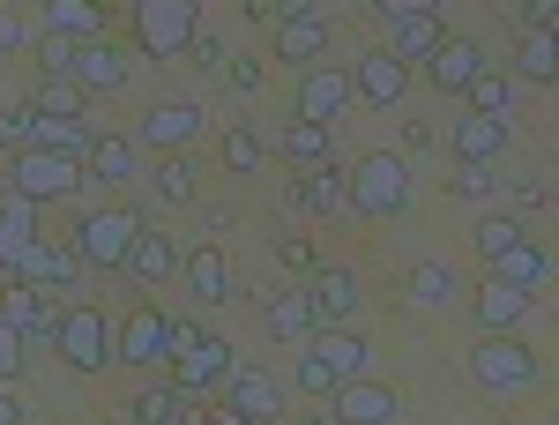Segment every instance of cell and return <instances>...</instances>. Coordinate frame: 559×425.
Instances as JSON below:
<instances>
[{"instance_id":"44dd1931","label":"cell","mask_w":559,"mask_h":425,"mask_svg":"<svg viewBox=\"0 0 559 425\" xmlns=\"http://www.w3.org/2000/svg\"><path fill=\"white\" fill-rule=\"evenodd\" d=\"M530 306H537L530 292L500 284V276H485V292H477V337H515L522 321H530Z\"/></svg>"},{"instance_id":"f907efd6","label":"cell","mask_w":559,"mask_h":425,"mask_svg":"<svg viewBox=\"0 0 559 425\" xmlns=\"http://www.w3.org/2000/svg\"><path fill=\"white\" fill-rule=\"evenodd\" d=\"M292 425H329V418H292Z\"/></svg>"},{"instance_id":"bcb514c9","label":"cell","mask_w":559,"mask_h":425,"mask_svg":"<svg viewBox=\"0 0 559 425\" xmlns=\"http://www.w3.org/2000/svg\"><path fill=\"white\" fill-rule=\"evenodd\" d=\"M194 60H202V75H231V45L224 38H194Z\"/></svg>"},{"instance_id":"9c48e42d","label":"cell","mask_w":559,"mask_h":425,"mask_svg":"<svg viewBox=\"0 0 559 425\" xmlns=\"http://www.w3.org/2000/svg\"><path fill=\"white\" fill-rule=\"evenodd\" d=\"M231 374H239L231 343H224V337H202V329H187V321H179V358H173V381L187 388V396H210V388H224Z\"/></svg>"},{"instance_id":"d6a6232c","label":"cell","mask_w":559,"mask_h":425,"mask_svg":"<svg viewBox=\"0 0 559 425\" xmlns=\"http://www.w3.org/2000/svg\"><path fill=\"white\" fill-rule=\"evenodd\" d=\"M403 292H411V306H426V314H440V306H455V269H448V261H418Z\"/></svg>"},{"instance_id":"6da1fadb","label":"cell","mask_w":559,"mask_h":425,"mask_svg":"<svg viewBox=\"0 0 559 425\" xmlns=\"http://www.w3.org/2000/svg\"><path fill=\"white\" fill-rule=\"evenodd\" d=\"M142 210H83L68 224V255L83 269H128V247L142 239Z\"/></svg>"},{"instance_id":"277c9868","label":"cell","mask_w":559,"mask_h":425,"mask_svg":"<svg viewBox=\"0 0 559 425\" xmlns=\"http://www.w3.org/2000/svg\"><path fill=\"white\" fill-rule=\"evenodd\" d=\"M202 38V8L194 0H134V45L150 60H187Z\"/></svg>"},{"instance_id":"b9f144b4","label":"cell","mask_w":559,"mask_h":425,"mask_svg":"<svg viewBox=\"0 0 559 425\" xmlns=\"http://www.w3.org/2000/svg\"><path fill=\"white\" fill-rule=\"evenodd\" d=\"M299 388H306V396H321V403H329V396L344 388V381H336V374H329V358H321L313 343H306V351H299Z\"/></svg>"},{"instance_id":"7bdbcfd3","label":"cell","mask_w":559,"mask_h":425,"mask_svg":"<svg viewBox=\"0 0 559 425\" xmlns=\"http://www.w3.org/2000/svg\"><path fill=\"white\" fill-rule=\"evenodd\" d=\"M0 150H31V105H0Z\"/></svg>"},{"instance_id":"f6af8a7d","label":"cell","mask_w":559,"mask_h":425,"mask_svg":"<svg viewBox=\"0 0 559 425\" xmlns=\"http://www.w3.org/2000/svg\"><path fill=\"white\" fill-rule=\"evenodd\" d=\"M23 45H38V31H31L15 8H0V60H8V52H23Z\"/></svg>"},{"instance_id":"7a4b0ae2","label":"cell","mask_w":559,"mask_h":425,"mask_svg":"<svg viewBox=\"0 0 559 425\" xmlns=\"http://www.w3.org/2000/svg\"><path fill=\"white\" fill-rule=\"evenodd\" d=\"M471 381L485 396H530V388H545V358L522 337H477L471 343Z\"/></svg>"},{"instance_id":"5b68a950","label":"cell","mask_w":559,"mask_h":425,"mask_svg":"<svg viewBox=\"0 0 559 425\" xmlns=\"http://www.w3.org/2000/svg\"><path fill=\"white\" fill-rule=\"evenodd\" d=\"M52 351H60L75 374H112V366H120V321H105L97 306H68Z\"/></svg>"},{"instance_id":"83f0119b","label":"cell","mask_w":559,"mask_h":425,"mask_svg":"<svg viewBox=\"0 0 559 425\" xmlns=\"http://www.w3.org/2000/svg\"><path fill=\"white\" fill-rule=\"evenodd\" d=\"M515 75H522V83H559V31L522 23V38H515Z\"/></svg>"},{"instance_id":"7dc6e473","label":"cell","mask_w":559,"mask_h":425,"mask_svg":"<svg viewBox=\"0 0 559 425\" xmlns=\"http://www.w3.org/2000/svg\"><path fill=\"white\" fill-rule=\"evenodd\" d=\"M231 90H239V97H254V90H261V68H254V60H231Z\"/></svg>"},{"instance_id":"52a82bcc","label":"cell","mask_w":559,"mask_h":425,"mask_svg":"<svg viewBox=\"0 0 559 425\" xmlns=\"http://www.w3.org/2000/svg\"><path fill=\"white\" fill-rule=\"evenodd\" d=\"M381 23H388V52L403 68H426L432 52L448 45V23H440V8H426V0H388Z\"/></svg>"},{"instance_id":"2e32d148","label":"cell","mask_w":559,"mask_h":425,"mask_svg":"<svg viewBox=\"0 0 559 425\" xmlns=\"http://www.w3.org/2000/svg\"><path fill=\"white\" fill-rule=\"evenodd\" d=\"M321 45H329V15H321L313 0H299V15L276 23V45H269V52H276L284 68H321Z\"/></svg>"},{"instance_id":"d4e9b609","label":"cell","mask_w":559,"mask_h":425,"mask_svg":"<svg viewBox=\"0 0 559 425\" xmlns=\"http://www.w3.org/2000/svg\"><path fill=\"white\" fill-rule=\"evenodd\" d=\"M194 418V396L179 381H157V388H134L128 396V425H187Z\"/></svg>"},{"instance_id":"7402d4cb","label":"cell","mask_w":559,"mask_h":425,"mask_svg":"<svg viewBox=\"0 0 559 425\" xmlns=\"http://www.w3.org/2000/svg\"><path fill=\"white\" fill-rule=\"evenodd\" d=\"M179 261H187V255L173 247V232H165V224H142V239L128 247V276H134V284H173Z\"/></svg>"},{"instance_id":"8fae6325","label":"cell","mask_w":559,"mask_h":425,"mask_svg":"<svg viewBox=\"0 0 559 425\" xmlns=\"http://www.w3.org/2000/svg\"><path fill=\"white\" fill-rule=\"evenodd\" d=\"M8 194H23V202H68V194H83V165H75V157L23 150V157L8 165Z\"/></svg>"},{"instance_id":"8d00e7d4","label":"cell","mask_w":559,"mask_h":425,"mask_svg":"<svg viewBox=\"0 0 559 425\" xmlns=\"http://www.w3.org/2000/svg\"><path fill=\"white\" fill-rule=\"evenodd\" d=\"M31 113H45V120H83V113H90V97H83L75 83H38Z\"/></svg>"},{"instance_id":"c3c4849f","label":"cell","mask_w":559,"mask_h":425,"mask_svg":"<svg viewBox=\"0 0 559 425\" xmlns=\"http://www.w3.org/2000/svg\"><path fill=\"white\" fill-rule=\"evenodd\" d=\"M210 425H254V418H239L231 403H210Z\"/></svg>"},{"instance_id":"ee69618b","label":"cell","mask_w":559,"mask_h":425,"mask_svg":"<svg viewBox=\"0 0 559 425\" xmlns=\"http://www.w3.org/2000/svg\"><path fill=\"white\" fill-rule=\"evenodd\" d=\"M23 366H31V343L0 321V381H23Z\"/></svg>"},{"instance_id":"603a6c76","label":"cell","mask_w":559,"mask_h":425,"mask_svg":"<svg viewBox=\"0 0 559 425\" xmlns=\"http://www.w3.org/2000/svg\"><path fill=\"white\" fill-rule=\"evenodd\" d=\"M313 351H321V358H329V374H336V381H373V343L358 337V329H321V337H313Z\"/></svg>"},{"instance_id":"7c38bea8","label":"cell","mask_w":559,"mask_h":425,"mask_svg":"<svg viewBox=\"0 0 559 425\" xmlns=\"http://www.w3.org/2000/svg\"><path fill=\"white\" fill-rule=\"evenodd\" d=\"M350 90H358L366 113H403V97H411V68H403L388 45H373V52L350 60Z\"/></svg>"},{"instance_id":"db71d44e","label":"cell","mask_w":559,"mask_h":425,"mask_svg":"<svg viewBox=\"0 0 559 425\" xmlns=\"http://www.w3.org/2000/svg\"><path fill=\"white\" fill-rule=\"evenodd\" d=\"M552 216H559V210H552Z\"/></svg>"},{"instance_id":"cb8c5ba5","label":"cell","mask_w":559,"mask_h":425,"mask_svg":"<svg viewBox=\"0 0 559 425\" xmlns=\"http://www.w3.org/2000/svg\"><path fill=\"white\" fill-rule=\"evenodd\" d=\"M134 172H142L134 134H97V150H90V165H83V187H128Z\"/></svg>"},{"instance_id":"4dcf8cb0","label":"cell","mask_w":559,"mask_h":425,"mask_svg":"<svg viewBox=\"0 0 559 425\" xmlns=\"http://www.w3.org/2000/svg\"><path fill=\"white\" fill-rule=\"evenodd\" d=\"M45 38L90 45V38H105V15H97V8H83V0H52V8H45Z\"/></svg>"},{"instance_id":"30bf717a","label":"cell","mask_w":559,"mask_h":425,"mask_svg":"<svg viewBox=\"0 0 559 425\" xmlns=\"http://www.w3.org/2000/svg\"><path fill=\"white\" fill-rule=\"evenodd\" d=\"M350 105H358L350 68H306L299 90H292V120H306V128H329V134H336V120H344Z\"/></svg>"},{"instance_id":"d590c367","label":"cell","mask_w":559,"mask_h":425,"mask_svg":"<svg viewBox=\"0 0 559 425\" xmlns=\"http://www.w3.org/2000/svg\"><path fill=\"white\" fill-rule=\"evenodd\" d=\"M31 52H38V83H75V52H83V45L45 38V31H38V45H31Z\"/></svg>"},{"instance_id":"ffe728a7","label":"cell","mask_w":559,"mask_h":425,"mask_svg":"<svg viewBox=\"0 0 559 425\" xmlns=\"http://www.w3.org/2000/svg\"><path fill=\"white\" fill-rule=\"evenodd\" d=\"M448 142H455V165H500L508 157V120H485V113H455V128H448Z\"/></svg>"},{"instance_id":"e575fe53","label":"cell","mask_w":559,"mask_h":425,"mask_svg":"<svg viewBox=\"0 0 559 425\" xmlns=\"http://www.w3.org/2000/svg\"><path fill=\"white\" fill-rule=\"evenodd\" d=\"M522 247V216L508 210H492V216H477V255L485 261H500V255H515Z\"/></svg>"},{"instance_id":"f5cc1de1","label":"cell","mask_w":559,"mask_h":425,"mask_svg":"<svg viewBox=\"0 0 559 425\" xmlns=\"http://www.w3.org/2000/svg\"><path fill=\"white\" fill-rule=\"evenodd\" d=\"M552 425H559V418H552Z\"/></svg>"},{"instance_id":"5bb4252c","label":"cell","mask_w":559,"mask_h":425,"mask_svg":"<svg viewBox=\"0 0 559 425\" xmlns=\"http://www.w3.org/2000/svg\"><path fill=\"white\" fill-rule=\"evenodd\" d=\"M179 284H187L194 306H239V269L224 261V247H194L179 261Z\"/></svg>"},{"instance_id":"ab89813d","label":"cell","mask_w":559,"mask_h":425,"mask_svg":"<svg viewBox=\"0 0 559 425\" xmlns=\"http://www.w3.org/2000/svg\"><path fill=\"white\" fill-rule=\"evenodd\" d=\"M261 157H269V142L254 128H224V172H261Z\"/></svg>"},{"instance_id":"484cf974","label":"cell","mask_w":559,"mask_h":425,"mask_svg":"<svg viewBox=\"0 0 559 425\" xmlns=\"http://www.w3.org/2000/svg\"><path fill=\"white\" fill-rule=\"evenodd\" d=\"M15 276H23V284H38V292H75V284H83V261H75V255H52V247L31 239V247L15 255Z\"/></svg>"},{"instance_id":"9a60e30c","label":"cell","mask_w":559,"mask_h":425,"mask_svg":"<svg viewBox=\"0 0 559 425\" xmlns=\"http://www.w3.org/2000/svg\"><path fill=\"white\" fill-rule=\"evenodd\" d=\"M306 306H313V329H350L358 306H366V284H358L350 269H321V276L306 284Z\"/></svg>"},{"instance_id":"3957f363","label":"cell","mask_w":559,"mask_h":425,"mask_svg":"<svg viewBox=\"0 0 559 425\" xmlns=\"http://www.w3.org/2000/svg\"><path fill=\"white\" fill-rule=\"evenodd\" d=\"M350 210L366 216V224H395V216L411 210V165H403L395 150L358 157V165H350Z\"/></svg>"},{"instance_id":"4316f807","label":"cell","mask_w":559,"mask_h":425,"mask_svg":"<svg viewBox=\"0 0 559 425\" xmlns=\"http://www.w3.org/2000/svg\"><path fill=\"white\" fill-rule=\"evenodd\" d=\"M261 329H269L276 343H299V351L321 337V329H313V306H306V292H276V298H261Z\"/></svg>"},{"instance_id":"f546056e","label":"cell","mask_w":559,"mask_h":425,"mask_svg":"<svg viewBox=\"0 0 559 425\" xmlns=\"http://www.w3.org/2000/svg\"><path fill=\"white\" fill-rule=\"evenodd\" d=\"M292 210H306V216H336V210H350V187L336 179V172H299V187H292Z\"/></svg>"},{"instance_id":"f1b7e54d","label":"cell","mask_w":559,"mask_h":425,"mask_svg":"<svg viewBox=\"0 0 559 425\" xmlns=\"http://www.w3.org/2000/svg\"><path fill=\"white\" fill-rule=\"evenodd\" d=\"M492 276H500V284H515V292H545V284H552V255H545V247H537V239H522L515 255H500L492 261Z\"/></svg>"},{"instance_id":"e0dca14e","label":"cell","mask_w":559,"mask_h":425,"mask_svg":"<svg viewBox=\"0 0 559 425\" xmlns=\"http://www.w3.org/2000/svg\"><path fill=\"white\" fill-rule=\"evenodd\" d=\"M477 75H485V45H477V38H448L426 60V83L440 90V97H471Z\"/></svg>"},{"instance_id":"681fc988","label":"cell","mask_w":559,"mask_h":425,"mask_svg":"<svg viewBox=\"0 0 559 425\" xmlns=\"http://www.w3.org/2000/svg\"><path fill=\"white\" fill-rule=\"evenodd\" d=\"M0 425H23V396H0Z\"/></svg>"},{"instance_id":"74e56055","label":"cell","mask_w":559,"mask_h":425,"mask_svg":"<svg viewBox=\"0 0 559 425\" xmlns=\"http://www.w3.org/2000/svg\"><path fill=\"white\" fill-rule=\"evenodd\" d=\"M471 113H485V120H508V113H515V83L485 68V75H477V90H471Z\"/></svg>"},{"instance_id":"816d5d0a","label":"cell","mask_w":559,"mask_h":425,"mask_svg":"<svg viewBox=\"0 0 559 425\" xmlns=\"http://www.w3.org/2000/svg\"><path fill=\"white\" fill-rule=\"evenodd\" d=\"M187 425H210V418H187Z\"/></svg>"},{"instance_id":"ac0fdd59","label":"cell","mask_w":559,"mask_h":425,"mask_svg":"<svg viewBox=\"0 0 559 425\" xmlns=\"http://www.w3.org/2000/svg\"><path fill=\"white\" fill-rule=\"evenodd\" d=\"M224 403H231L239 418H254V425H276L284 418V381L261 374V366H239V374L224 381Z\"/></svg>"},{"instance_id":"ba28073f","label":"cell","mask_w":559,"mask_h":425,"mask_svg":"<svg viewBox=\"0 0 559 425\" xmlns=\"http://www.w3.org/2000/svg\"><path fill=\"white\" fill-rule=\"evenodd\" d=\"M173 358H179V321L165 306H134L128 321H120V366L157 374V366H173Z\"/></svg>"},{"instance_id":"f35d334b","label":"cell","mask_w":559,"mask_h":425,"mask_svg":"<svg viewBox=\"0 0 559 425\" xmlns=\"http://www.w3.org/2000/svg\"><path fill=\"white\" fill-rule=\"evenodd\" d=\"M31 232H38V202L8 194V202H0V239H8V247L23 255V247H31Z\"/></svg>"},{"instance_id":"8992f818","label":"cell","mask_w":559,"mask_h":425,"mask_svg":"<svg viewBox=\"0 0 559 425\" xmlns=\"http://www.w3.org/2000/svg\"><path fill=\"white\" fill-rule=\"evenodd\" d=\"M202 134H210V105H202V97H157V105H142L134 150H165V157H187Z\"/></svg>"},{"instance_id":"60d3db41","label":"cell","mask_w":559,"mask_h":425,"mask_svg":"<svg viewBox=\"0 0 559 425\" xmlns=\"http://www.w3.org/2000/svg\"><path fill=\"white\" fill-rule=\"evenodd\" d=\"M508 179H500V165H455V194L463 202H492Z\"/></svg>"},{"instance_id":"4fadbf2b","label":"cell","mask_w":559,"mask_h":425,"mask_svg":"<svg viewBox=\"0 0 559 425\" xmlns=\"http://www.w3.org/2000/svg\"><path fill=\"white\" fill-rule=\"evenodd\" d=\"M329 425H403V396L381 381H350L329 396V411H321Z\"/></svg>"},{"instance_id":"1f68e13d","label":"cell","mask_w":559,"mask_h":425,"mask_svg":"<svg viewBox=\"0 0 559 425\" xmlns=\"http://www.w3.org/2000/svg\"><path fill=\"white\" fill-rule=\"evenodd\" d=\"M284 157H292L299 172H329V157H336V134L292 120V128H284Z\"/></svg>"},{"instance_id":"836d02e7","label":"cell","mask_w":559,"mask_h":425,"mask_svg":"<svg viewBox=\"0 0 559 425\" xmlns=\"http://www.w3.org/2000/svg\"><path fill=\"white\" fill-rule=\"evenodd\" d=\"M150 194H157V202H194V194H202V165H194V157H165V165L150 172Z\"/></svg>"},{"instance_id":"d6986e66","label":"cell","mask_w":559,"mask_h":425,"mask_svg":"<svg viewBox=\"0 0 559 425\" xmlns=\"http://www.w3.org/2000/svg\"><path fill=\"white\" fill-rule=\"evenodd\" d=\"M128 75H134V60L112 38H90L83 52H75V90H83V97H112V90H128Z\"/></svg>"}]
</instances>
